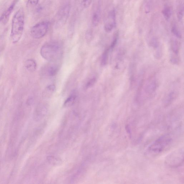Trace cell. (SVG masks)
<instances>
[{
  "instance_id": "obj_17",
  "label": "cell",
  "mask_w": 184,
  "mask_h": 184,
  "mask_svg": "<svg viewBox=\"0 0 184 184\" xmlns=\"http://www.w3.org/2000/svg\"><path fill=\"white\" fill-rule=\"evenodd\" d=\"M56 90V87L54 84H51L46 87L45 92V95H51Z\"/></svg>"
},
{
  "instance_id": "obj_9",
  "label": "cell",
  "mask_w": 184,
  "mask_h": 184,
  "mask_svg": "<svg viewBox=\"0 0 184 184\" xmlns=\"http://www.w3.org/2000/svg\"><path fill=\"white\" fill-rule=\"evenodd\" d=\"M158 84L156 81L153 80L146 86L145 88V92L146 94L151 95L153 94L157 90Z\"/></svg>"
},
{
  "instance_id": "obj_24",
  "label": "cell",
  "mask_w": 184,
  "mask_h": 184,
  "mask_svg": "<svg viewBox=\"0 0 184 184\" xmlns=\"http://www.w3.org/2000/svg\"><path fill=\"white\" fill-rule=\"evenodd\" d=\"M117 40L118 35H117L115 36V37H114L113 39V41H112V44H111L110 47H109L110 49H112L114 48V47H115L116 44H117Z\"/></svg>"
},
{
  "instance_id": "obj_18",
  "label": "cell",
  "mask_w": 184,
  "mask_h": 184,
  "mask_svg": "<svg viewBox=\"0 0 184 184\" xmlns=\"http://www.w3.org/2000/svg\"><path fill=\"white\" fill-rule=\"evenodd\" d=\"M176 97V94L174 92H170L167 96L165 100V103L167 105L170 104L175 99Z\"/></svg>"
},
{
  "instance_id": "obj_8",
  "label": "cell",
  "mask_w": 184,
  "mask_h": 184,
  "mask_svg": "<svg viewBox=\"0 0 184 184\" xmlns=\"http://www.w3.org/2000/svg\"><path fill=\"white\" fill-rule=\"evenodd\" d=\"M17 1L18 0H15L13 1L9 7L1 14L0 17V23L1 24L4 25L7 24Z\"/></svg>"
},
{
  "instance_id": "obj_5",
  "label": "cell",
  "mask_w": 184,
  "mask_h": 184,
  "mask_svg": "<svg viewBox=\"0 0 184 184\" xmlns=\"http://www.w3.org/2000/svg\"><path fill=\"white\" fill-rule=\"evenodd\" d=\"M49 28L48 22L43 21L38 23L31 28L30 31L31 35L35 39H40L45 35Z\"/></svg>"
},
{
  "instance_id": "obj_3",
  "label": "cell",
  "mask_w": 184,
  "mask_h": 184,
  "mask_svg": "<svg viewBox=\"0 0 184 184\" xmlns=\"http://www.w3.org/2000/svg\"><path fill=\"white\" fill-rule=\"evenodd\" d=\"M62 54V46L58 43L50 42L41 47L40 54L44 59L51 62H55L61 58Z\"/></svg>"
},
{
  "instance_id": "obj_15",
  "label": "cell",
  "mask_w": 184,
  "mask_h": 184,
  "mask_svg": "<svg viewBox=\"0 0 184 184\" xmlns=\"http://www.w3.org/2000/svg\"><path fill=\"white\" fill-rule=\"evenodd\" d=\"M97 81V79L95 77L89 79L84 85V88L85 89H88L93 87Z\"/></svg>"
},
{
  "instance_id": "obj_20",
  "label": "cell",
  "mask_w": 184,
  "mask_h": 184,
  "mask_svg": "<svg viewBox=\"0 0 184 184\" xmlns=\"http://www.w3.org/2000/svg\"><path fill=\"white\" fill-rule=\"evenodd\" d=\"M92 0H82L81 5L83 7L87 8L90 6Z\"/></svg>"
},
{
  "instance_id": "obj_16",
  "label": "cell",
  "mask_w": 184,
  "mask_h": 184,
  "mask_svg": "<svg viewBox=\"0 0 184 184\" xmlns=\"http://www.w3.org/2000/svg\"><path fill=\"white\" fill-rule=\"evenodd\" d=\"M162 14H163L165 19L168 20L170 19L172 14V11L170 8L167 6L164 8L162 11Z\"/></svg>"
},
{
  "instance_id": "obj_13",
  "label": "cell",
  "mask_w": 184,
  "mask_h": 184,
  "mask_svg": "<svg viewBox=\"0 0 184 184\" xmlns=\"http://www.w3.org/2000/svg\"><path fill=\"white\" fill-rule=\"evenodd\" d=\"M100 16V11L99 10H97L94 12L92 17V23L94 26H97L99 24Z\"/></svg>"
},
{
  "instance_id": "obj_6",
  "label": "cell",
  "mask_w": 184,
  "mask_h": 184,
  "mask_svg": "<svg viewBox=\"0 0 184 184\" xmlns=\"http://www.w3.org/2000/svg\"><path fill=\"white\" fill-rule=\"evenodd\" d=\"M70 6L67 5L59 12L57 16L56 23L58 26H62L65 24L69 15Z\"/></svg>"
},
{
  "instance_id": "obj_7",
  "label": "cell",
  "mask_w": 184,
  "mask_h": 184,
  "mask_svg": "<svg viewBox=\"0 0 184 184\" xmlns=\"http://www.w3.org/2000/svg\"><path fill=\"white\" fill-rule=\"evenodd\" d=\"M115 11H111L108 16L104 25V29L106 32H111L115 26Z\"/></svg>"
},
{
  "instance_id": "obj_25",
  "label": "cell",
  "mask_w": 184,
  "mask_h": 184,
  "mask_svg": "<svg viewBox=\"0 0 184 184\" xmlns=\"http://www.w3.org/2000/svg\"><path fill=\"white\" fill-rule=\"evenodd\" d=\"M178 17L179 20H182L183 18V8L179 10L178 12Z\"/></svg>"
},
{
  "instance_id": "obj_14",
  "label": "cell",
  "mask_w": 184,
  "mask_h": 184,
  "mask_svg": "<svg viewBox=\"0 0 184 184\" xmlns=\"http://www.w3.org/2000/svg\"><path fill=\"white\" fill-rule=\"evenodd\" d=\"M110 48H108L106 49L102 54L101 58V64L102 66H105L107 64L108 59L109 53Z\"/></svg>"
},
{
  "instance_id": "obj_23",
  "label": "cell",
  "mask_w": 184,
  "mask_h": 184,
  "mask_svg": "<svg viewBox=\"0 0 184 184\" xmlns=\"http://www.w3.org/2000/svg\"><path fill=\"white\" fill-rule=\"evenodd\" d=\"M39 0H28V4L31 6L37 5L39 3Z\"/></svg>"
},
{
  "instance_id": "obj_26",
  "label": "cell",
  "mask_w": 184,
  "mask_h": 184,
  "mask_svg": "<svg viewBox=\"0 0 184 184\" xmlns=\"http://www.w3.org/2000/svg\"><path fill=\"white\" fill-rule=\"evenodd\" d=\"M158 43L155 39H153L151 42V45L154 48H157L158 47Z\"/></svg>"
},
{
  "instance_id": "obj_12",
  "label": "cell",
  "mask_w": 184,
  "mask_h": 184,
  "mask_svg": "<svg viewBox=\"0 0 184 184\" xmlns=\"http://www.w3.org/2000/svg\"><path fill=\"white\" fill-rule=\"evenodd\" d=\"M77 98V95L74 93L66 99L64 102V105L66 107H69L73 104Z\"/></svg>"
},
{
  "instance_id": "obj_1",
  "label": "cell",
  "mask_w": 184,
  "mask_h": 184,
  "mask_svg": "<svg viewBox=\"0 0 184 184\" xmlns=\"http://www.w3.org/2000/svg\"><path fill=\"white\" fill-rule=\"evenodd\" d=\"M25 13L24 9L21 8L15 14L12 22L11 38L14 44L20 40L24 29Z\"/></svg>"
},
{
  "instance_id": "obj_21",
  "label": "cell",
  "mask_w": 184,
  "mask_h": 184,
  "mask_svg": "<svg viewBox=\"0 0 184 184\" xmlns=\"http://www.w3.org/2000/svg\"><path fill=\"white\" fill-rule=\"evenodd\" d=\"M48 159L49 161L53 165H57V164L59 163V160L55 157H48Z\"/></svg>"
},
{
  "instance_id": "obj_4",
  "label": "cell",
  "mask_w": 184,
  "mask_h": 184,
  "mask_svg": "<svg viewBox=\"0 0 184 184\" xmlns=\"http://www.w3.org/2000/svg\"><path fill=\"white\" fill-rule=\"evenodd\" d=\"M184 162L183 147L176 149L166 157L165 163L170 168H177L183 165Z\"/></svg>"
},
{
  "instance_id": "obj_10",
  "label": "cell",
  "mask_w": 184,
  "mask_h": 184,
  "mask_svg": "<svg viewBox=\"0 0 184 184\" xmlns=\"http://www.w3.org/2000/svg\"><path fill=\"white\" fill-rule=\"evenodd\" d=\"M25 67L28 71L33 72L36 70L37 64L34 59H29L25 62Z\"/></svg>"
},
{
  "instance_id": "obj_22",
  "label": "cell",
  "mask_w": 184,
  "mask_h": 184,
  "mask_svg": "<svg viewBox=\"0 0 184 184\" xmlns=\"http://www.w3.org/2000/svg\"><path fill=\"white\" fill-rule=\"evenodd\" d=\"M172 32L173 33V34L177 38H181L182 36L181 34H180V32L178 31V30L176 29V27H173L172 28Z\"/></svg>"
},
{
  "instance_id": "obj_11",
  "label": "cell",
  "mask_w": 184,
  "mask_h": 184,
  "mask_svg": "<svg viewBox=\"0 0 184 184\" xmlns=\"http://www.w3.org/2000/svg\"><path fill=\"white\" fill-rule=\"evenodd\" d=\"M58 68L57 66L51 65L48 66L46 69V74L48 76L53 77L57 74Z\"/></svg>"
},
{
  "instance_id": "obj_19",
  "label": "cell",
  "mask_w": 184,
  "mask_h": 184,
  "mask_svg": "<svg viewBox=\"0 0 184 184\" xmlns=\"http://www.w3.org/2000/svg\"><path fill=\"white\" fill-rule=\"evenodd\" d=\"M172 51L174 53L178 54L179 52V46L176 43H174L171 46Z\"/></svg>"
},
{
  "instance_id": "obj_2",
  "label": "cell",
  "mask_w": 184,
  "mask_h": 184,
  "mask_svg": "<svg viewBox=\"0 0 184 184\" xmlns=\"http://www.w3.org/2000/svg\"><path fill=\"white\" fill-rule=\"evenodd\" d=\"M173 138L170 134L162 135L151 144L146 150L147 155L155 156L163 153L172 145Z\"/></svg>"
}]
</instances>
